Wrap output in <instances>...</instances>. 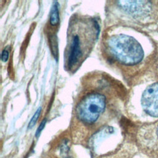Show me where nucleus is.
<instances>
[{
    "instance_id": "f257e3e1",
    "label": "nucleus",
    "mask_w": 158,
    "mask_h": 158,
    "mask_svg": "<svg viewBox=\"0 0 158 158\" xmlns=\"http://www.w3.org/2000/svg\"><path fill=\"white\" fill-rule=\"evenodd\" d=\"M107 45L112 56L126 65L139 63L144 56L140 44L130 36L122 34L112 36Z\"/></svg>"
},
{
    "instance_id": "f03ea898",
    "label": "nucleus",
    "mask_w": 158,
    "mask_h": 158,
    "mask_svg": "<svg viewBox=\"0 0 158 158\" xmlns=\"http://www.w3.org/2000/svg\"><path fill=\"white\" fill-rule=\"evenodd\" d=\"M106 107V98L104 95L92 93L86 95L78 104L76 113L82 122L92 123L96 122Z\"/></svg>"
},
{
    "instance_id": "7ed1b4c3",
    "label": "nucleus",
    "mask_w": 158,
    "mask_h": 158,
    "mask_svg": "<svg viewBox=\"0 0 158 158\" xmlns=\"http://www.w3.org/2000/svg\"><path fill=\"white\" fill-rule=\"evenodd\" d=\"M141 104L144 110L148 114L158 117V83L149 86L144 91Z\"/></svg>"
},
{
    "instance_id": "20e7f679",
    "label": "nucleus",
    "mask_w": 158,
    "mask_h": 158,
    "mask_svg": "<svg viewBox=\"0 0 158 158\" xmlns=\"http://www.w3.org/2000/svg\"><path fill=\"white\" fill-rule=\"evenodd\" d=\"M117 2L125 11L136 17L145 15L151 10V4L146 1H119Z\"/></svg>"
},
{
    "instance_id": "39448f33",
    "label": "nucleus",
    "mask_w": 158,
    "mask_h": 158,
    "mask_svg": "<svg viewBox=\"0 0 158 158\" xmlns=\"http://www.w3.org/2000/svg\"><path fill=\"white\" fill-rule=\"evenodd\" d=\"M82 56V46L80 36L75 34L72 36V41L69 48V54L68 57L67 65L69 69H71L75 65Z\"/></svg>"
},
{
    "instance_id": "423d86ee",
    "label": "nucleus",
    "mask_w": 158,
    "mask_h": 158,
    "mask_svg": "<svg viewBox=\"0 0 158 158\" xmlns=\"http://www.w3.org/2000/svg\"><path fill=\"white\" fill-rule=\"evenodd\" d=\"M59 21V9L57 2L53 4L50 15V23L52 25H55L58 23Z\"/></svg>"
},
{
    "instance_id": "0eeeda50",
    "label": "nucleus",
    "mask_w": 158,
    "mask_h": 158,
    "mask_svg": "<svg viewBox=\"0 0 158 158\" xmlns=\"http://www.w3.org/2000/svg\"><path fill=\"white\" fill-rule=\"evenodd\" d=\"M41 107H39L36 111L35 112V113L34 114V115H33V117H31L29 123H28V128H32L36 123V122H37L40 115V113H41Z\"/></svg>"
},
{
    "instance_id": "6e6552de",
    "label": "nucleus",
    "mask_w": 158,
    "mask_h": 158,
    "mask_svg": "<svg viewBox=\"0 0 158 158\" xmlns=\"http://www.w3.org/2000/svg\"><path fill=\"white\" fill-rule=\"evenodd\" d=\"M46 122V119H44V120H43L41 122V123L40 125L39 126L38 128L37 129V131H36V136H38V135L40 134V133L41 132V131L43 130V128L44 127V125H45Z\"/></svg>"
},
{
    "instance_id": "1a4fd4ad",
    "label": "nucleus",
    "mask_w": 158,
    "mask_h": 158,
    "mask_svg": "<svg viewBox=\"0 0 158 158\" xmlns=\"http://www.w3.org/2000/svg\"><path fill=\"white\" fill-rule=\"evenodd\" d=\"M9 58V52L4 49L2 51V54H1V59L3 62H6L7 60Z\"/></svg>"
},
{
    "instance_id": "9d476101",
    "label": "nucleus",
    "mask_w": 158,
    "mask_h": 158,
    "mask_svg": "<svg viewBox=\"0 0 158 158\" xmlns=\"http://www.w3.org/2000/svg\"><path fill=\"white\" fill-rule=\"evenodd\" d=\"M157 135H158V128H157Z\"/></svg>"
}]
</instances>
